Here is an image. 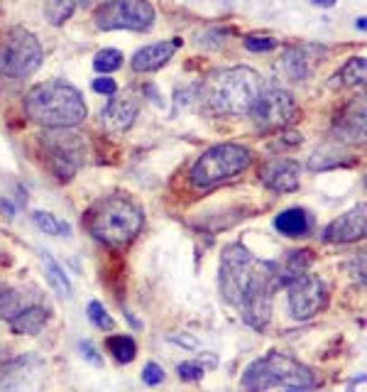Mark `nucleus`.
<instances>
[{
  "label": "nucleus",
  "mask_w": 367,
  "mask_h": 392,
  "mask_svg": "<svg viewBox=\"0 0 367 392\" xmlns=\"http://www.w3.org/2000/svg\"><path fill=\"white\" fill-rule=\"evenodd\" d=\"M93 91L103 93V96H115V93H118V84H115V79H110V76H101V79L93 81Z\"/></svg>",
  "instance_id": "nucleus-34"
},
{
  "label": "nucleus",
  "mask_w": 367,
  "mask_h": 392,
  "mask_svg": "<svg viewBox=\"0 0 367 392\" xmlns=\"http://www.w3.org/2000/svg\"><path fill=\"white\" fill-rule=\"evenodd\" d=\"M98 30L147 32L154 25V8L147 0H108L93 15Z\"/></svg>",
  "instance_id": "nucleus-10"
},
{
  "label": "nucleus",
  "mask_w": 367,
  "mask_h": 392,
  "mask_svg": "<svg viewBox=\"0 0 367 392\" xmlns=\"http://www.w3.org/2000/svg\"><path fill=\"white\" fill-rule=\"evenodd\" d=\"M365 74H367L365 57H350L348 62L341 66V71L333 76V86H348V88L363 86Z\"/></svg>",
  "instance_id": "nucleus-23"
},
{
  "label": "nucleus",
  "mask_w": 367,
  "mask_h": 392,
  "mask_svg": "<svg viewBox=\"0 0 367 392\" xmlns=\"http://www.w3.org/2000/svg\"><path fill=\"white\" fill-rule=\"evenodd\" d=\"M52 319V309H49L44 302H37V304H30L27 309H22L15 319H10V329L13 334L18 336H37L40 331H44V327Z\"/></svg>",
  "instance_id": "nucleus-19"
},
{
  "label": "nucleus",
  "mask_w": 367,
  "mask_h": 392,
  "mask_svg": "<svg viewBox=\"0 0 367 392\" xmlns=\"http://www.w3.org/2000/svg\"><path fill=\"white\" fill-rule=\"evenodd\" d=\"M122 59H125V57H122L120 49H113V47L101 49V52L93 57V69H96L101 76H108V74H113V71L120 69Z\"/></svg>",
  "instance_id": "nucleus-28"
},
{
  "label": "nucleus",
  "mask_w": 367,
  "mask_h": 392,
  "mask_svg": "<svg viewBox=\"0 0 367 392\" xmlns=\"http://www.w3.org/2000/svg\"><path fill=\"white\" fill-rule=\"evenodd\" d=\"M260 270V260L240 243L225 245L220 253V267H218V285L220 295L228 304L240 307L245 292L250 290L255 275Z\"/></svg>",
  "instance_id": "nucleus-8"
},
{
  "label": "nucleus",
  "mask_w": 367,
  "mask_h": 392,
  "mask_svg": "<svg viewBox=\"0 0 367 392\" xmlns=\"http://www.w3.org/2000/svg\"><path fill=\"white\" fill-rule=\"evenodd\" d=\"M86 231L103 245H127L140 235L144 211L137 201L125 194H110L93 203L83 216Z\"/></svg>",
  "instance_id": "nucleus-3"
},
{
  "label": "nucleus",
  "mask_w": 367,
  "mask_h": 392,
  "mask_svg": "<svg viewBox=\"0 0 367 392\" xmlns=\"http://www.w3.org/2000/svg\"><path fill=\"white\" fill-rule=\"evenodd\" d=\"M275 228L280 231L282 235H287V238H304L311 231L309 211H304V208L299 206L287 208V211H282L280 216L275 218Z\"/></svg>",
  "instance_id": "nucleus-21"
},
{
  "label": "nucleus",
  "mask_w": 367,
  "mask_h": 392,
  "mask_svg": "<svg viewBox=\"0 0 367 392\" xmlns=\"http://www.w3.org/2000/svg\"><path fill=\"white\" fill-rule=\"evenodd\" d=\"M367 233V206L358 203L355 208H350L348 213L338 216L333 223L326 226L324 240L326 243H358L363 240Z\"/></svg>",
  "instance_id": "nucleus-16"
},
{
  "label": "nucleus",
  "mask_w": 367,
  "mask_h": 392,
  "mask_svg": "<svg viewBox=\"0 0 367 392\" xmlns=\"http://www.w3.org/2000/svg\"><path fill=\"white\" fill-rule=\"evenodd\" d=\"M25 113L44 128H76L86 120L88 108L79 88L52 79L35 84L25 93Z\"/></svg>",
  "instance_id": "nucleus-2"
},
{
  "label": "nucleus",
  "mask_w": 367,
  "mask_h": 392,
  "mask_svg": "<svg viewBox=\"0 0 367 392\" xmlns=\"http://www.w3.org/2000/svg\"><path fill=\"white\" fill-rule=\"evenodd\" d=\"M250 164H252V152L248 147L238 145V142H220V145L208 147L193 162L188 179L196 189H211L220 181L243 174Z\"/></svg>",
  "instance_id": "nucleus-6"
},
{
  "label": "nucleus",
  "mask_w": 367,
  "mask_h": 392,
  "mask_svg": "<svg viewBox=\"0 0 367 392\" xmlns=\"http://www.w3.org/2000/svg\"><path fill=\"white\" fill-rule=\"evenodd\" d=\"M0 363H3V358H0Z\"/></svg>",
  "instance_id": "nucleus-38"
},
{
  "label": "nucleus",
  "mask_w": 367,
  "mask_h": 392,
  "mask_svg": "<svg viewBox=\"0 0 367 392\" xmlns=\"http://www.w3.org/2000/svg\"><path fill=\"white\" fill-rule=\"evenodd\" d=\"M328 307V287L319 275H302L287 285V309L292 319L309 322Z\"/></svg>",
  "instance_id": "nucleus-11"
},
{
  "label": "nucleus",
  "mask_w": 367,
  "mask_h": 392,
  "mask_svg": "<svg viewBox=\"0 0 367 392\" xmlns=\"http://www.w3.org/2000/svg\"><path fill=\"white\" fill-rule=\"evenodd\" d=\"M324 57L326 49L319 44H294L284 52L280 69L289 81H306L316 71V66L324 62Z\"/></svg>",
  "instance_id": "nucleus-13"
},
{
  "label": "nucleus",
  "mask_w": 367,
  "mask_h": 392,
  "mask_svg": "<svg viewBox=\"0 0 367 392\" xmlns=\"http://www.w3.org/2000/svg\"><path fill=\"white\" fill-rule=\"evenodd\" d=\"M164 378H166V373H164V368L159 366V363L149 361L147 366L142 368V383L149 385V388H157V385H162Z\"/></svg>",
  "instance_id": "nucleus-31"
},
{
  "label": "nucleus",
  "mask_w": 367,
  "mask_h": 392,
  "mask_svg": "<svg viewBox=\"0 0 367 392\" xmlns=\"http://www.w3.org/2000/svg\"><path fill=\"white\" fill-rule=\"evenodd\" d=\"M179 47H181L179 37L147 44V47H142L135 52V57H132V69H135L137 74H152V71H159L162 66H166L171 59H174V54L179 52Z\"/></svg>",
  "instance_id": "nucleus-17"
},
{
  "label": "nucleus",
  "mask_w": 367,
  "mask_h": 392,
  "mask_svg": "<svg viewBox=\"0 0 367 392\" xmlns=\"http://www.w3.org/2000/svg\"><path fill=\"white\" fill-rule=\"evenodd\" d=\"M137 113H140V98H135V93L125 91L122 96L115 93L101 110V125L108 132H125L135 123Z\"/></svg>",
  "instance_id": "nucleus-15"
},
{
  "label": "nucleus",
  "mask_w": 367,
  "mask_h": 392,
  "mask_svg": "<svg viewBox=\"0 0 367 392\" xmlns=\"http://www.w3.org/2000/svg\"><path fill=\"white\" fill-rule=\"evenodd\" d=\"M105 349H108V353H113V358L118 363H132L137 356V344L132 336L127 334H115L110 336L108 341H105Z\"/></svg>",
  "instance_id": "nucleus-24"
},
{
  "label": "nucleus",
  "mask_w": 367,
  "mask_h": 392,
  "mask_svg": "<svg viewBox=\"0 0 367 392\" xmlns=\"http://www.w3.org/2000/svg\"><path fill=\"white\" fill-rule=\"evenodd\" d=\"M277 42L275 37H265V35H250L245 37V47L250 49V52H272V49H277Z\"/></svg>",
  "instance_id": "nucleus-32"
},
{
  "label": "nucleus",
  "mask_w": 367,
  "mask_h": 392,
  "mask_svg": "<svg viewBox=\"0 0 367 392\" xmlns=\"http://www.w3.org/2000/svg\"><path fill=\"white\" fill-rule=\"evenodd\" d=\"M32 223H35L44 235H64V238L71 235V226L49 211H35L32 213Z\"/></svg>",
  "instance_id": "nucleus-25"
},
{
  "label": "nucleus",
  "mask_w": 367,
  "mask_h": 392,
  "mask_svg": "<svg viewBox=\"0 0 367 392\" xmlns=\"http://www.w3.org/2000/svg\"><path fill=\"white\" fill-rule=\"evenodd\" d=\"M42 265H44V275H47L49 287H52L59 297H66V300H69V297L74 295V287H71V280H69V275L64 272V267H61V265L52 258V253H47V250L42 253Z\"/></svg>",
  "instance_id": "nucleus-22"
},
{
  "label": "nucleus",
  "mask_w": 367,
  "mask_h": 392,
  "mask_svg": "<svg viewBox=\"0 0 367 392\" xmlns=\"http://www.w3.org/2000/svg\"><path fill=\"white\" fill-rule=\"evenodd\" d=\"M37 302H42L37 292L35 295H27L22 287L0 282V319H5V322L15 319L22 309H27L30 304H37Z\"/></svg>",
  "instance_id": "nucleus-20"
},
{
  "label": "nucleus",
  "mask_w": 367,
  "mask_h": 392,
  "mask_svg": "<svg viewBox=\"0 0 367 392\" xmlns=\"http://www.w3.org/2000/svg\"><path fill=\"white\" fill-rule=\"evenodd\" d=\"M316 388V378L304 363L280 351H270L267 356L252 361L245 368L240 388L245 392H267L272 388Z\"/></svg>",
  "instance_id": "nucleus-4"
},
{
  "label": "nucleus",
  "mask_w": 367,
  "mask_h": 392,
  "mask_svg": "<svg viewBox=\"0 0 367 392\" xmlns=\"http://www.w3.org/2000/svg\"><path fill=\"white\" fill-rule=\"evenodd\" d=\"M42 64V44L25 27H8L0 32V76L25 79Z\"/></svg>",
  "instance_id": "nucleus-7"
},
{
  "label": "nucleus",
  "mask_w": 367,
  "mask_h": 392,
  "mask_svg": "<svg viewBox=\"0 0 367 392\" xmlns=\"http://www.w3.org/2000/svg\"><path fill=\"white\" fill-rule=\"evenodd\" d=\"M42 162L59 181H71L86 164L88 145L74 128H47L37 137Z\"/></svg>",
  "instance_id": "nucleus-5"
},
{
  "label": "nucleus",
  "mask_w": 367,
  "mask_h": 392,
  "mask_svg": "<svg viewBox=\"0 0 367 392\" xmlns=\"http://www.w3.org/2000/svg\"><path fill=\"white\" fill-rule=\"evenodd\" d=\"M348 157V154H341V150H336V147H324V150H319L311 157L309 167L314 169H333V167H346V164H353V159H343Z\"/></svg>",
  "instance_id": "nucleus-26"
},
{
  "label": "nucleus",
  "mask_w": 367,
  "mask_h": 392,
  "mask_svg": "<svg viewBox=\"0 0 367 392\" xmlns=\"http://www.w3.org/2000/svg\"><path fill=\"white\" fill-rule=\"evenodd\" d=\"M203 366L196 361H184L176 366V375H179L181 380H186V383H196V380L203 378Z\"/></svg>",
  "instance_id": "nucleus-30"
},
{
  "label": "nucleus",
  "mask_w": 367,
  "mask_h": 392,
  "mask_svg": "<svg viewBox=\"0 0 367 392\" xmlns=\"http://www.w3.org/2000/svg\"><path fill=\"white\" fill-rule=\"evenodd\" d=\"M260 179L267 189L277 191V194H292L302 184V167L297 159L289 157H275L262 164L260 169Z\"/></svg>",
  "instance_id": "nucleus-14"
},
{
  "label": "nucleus",
  "mask_w": 367,
  "mask_h": 392,
  "mask_svg": "<svg viewBox=\"0 0 367 392\" xmlns=\"http://www.w3.org/2000/svg\"><path fill=\"white\" fill-rule=\"evenodd\" d=\"M316 5H321V8H331V5H336L338 0H314Z\"/></svg>",
  "instance_id": "nucleus-35"
},
{
  "label": "nucleus",
  "mask_w": 367,
  "mask_h": 392,
  "mask_svg": "<svg viewBox=\"0 0 367 392\" xmlns=\"http://www.w3.org/2000/svg\"><path fill=\"white\" fill-rule=\"evenodd\" d=\"M88 319H91V324L96 329H101V331H113L115 329V319L108 314V309H105L101 302H91L88 304Z\"/></svg>",
  "instance_id": "nucleus-29"
},
{
  "label": "nucleus",
  "mask_w": 367,
  "mask_h": 392,
  "mask_svg": "<svg viewBox=\"0 0 367 392\" xmlns=\"http://www.w3.org/2000/svg\"><path fill=\"white\" fill-rule=\"evenodd\" d=\"M333 132L338 142H363L365 140V101L348 103L333 120Z\"/></svg>",
  "instance_id": "nucleus-18"
},
{
  "label": "nucleus",
  "mask_w": 367,
  "mask_h": 392,
  "mask_svg": "<svg viewBox=\"0 0 367 392\" xmlns=\"http://www.w3.org/2000/svg\"><path fill=\"white\" fill-rule=\"evenodd\" d=\"M284 392H314V388H287Z\"/></svg>",
  "instance_id": "nucleus-36"
},
{
  "label": "nucleus",
  "mask_w": 367,
  "mask_h": 392,
  "mask_svg": "<svg viewBox=\"0 0 367 392\" xmlns=\"http://www.w3.org/2000/svg\"><path fill=\"white\" fill-rule=\"evenodd\" d=\"M260 74L250 66H228L208 74L198 86V103L213 115H248L257 98Z\"/></svg>",
  "instance_id": "nucleus-1"
},
{
  "label": "nucleus",
  "mask_w": 367,
  "mask_h": 392,
  "mask_svg": "<svg viewBox=\"0 0 367 392\" xmlns=\"http://www.w3.org/2000/svg\"><path fill=\"white\" fill-rule=\"evenodd\" d=\"M40 378V361L20 356L0 363V392H35Z\"/></svg>",
  "instance_id": "nucleus-12"
},
{
  "label": "nucleus",
  "mask_w": 367,
  "mask_h": 392,
  "mask_svg": "<svg viewBox=\"0 0 367 392\" xmlns=\"http://www.w3.org/2000/svg\"><path fill=\"white\" fill-rule=\"evenodd\" d=\"M355 27H358L360 32H365V27H367V25H365V18H358V22H355Z\"/></svg>",
  "instance_id": "nucleus-37"
},
{
  "label": "nucleus",
  "mask_w": 367,
  "mask_h": 392,
  "mask_svg": "<svg viewBox=\"0 0 367 392\" xmlns=\"http://www.w3.org/2000/svg\"><path fill=\"white\" fill-rule=\"evenodd\" d=\"M250 115H252L255 128H260L262 132L284 130L287 125H292L299 118V106L287 88L267 84L260 88L257 98L250 108Z\"/></svg>",
  "instance_id": "nucleus-9"
},
{
  "label": "nucleus",
  "mask_w": 367,
  "mask_h": 392,
  "mask_svg": "<svg viewBox=\"0 0 367 392\" xmlns=\"http://www.w3.org/2000/svg\"><path fill=\"white\" fill-rule=\"evenodd\" d=\"M79 351H81V356L86 358L91 366H96V368H101L103 366V356L98 353V349L93 346V341H88V339H83L81 344H79Z\"/></svg>",
  "instance_id": "nucleus-33"
},
{
  "label": "nucleus",
  "mask_w": 367,
  "mask_h": 392,
  "mask_svg": "<svg viewBox=\"0 0 367 392\" xmlns=\"http://www.w3.org/2000/svg\"><path fill=\"white\" fill-rule=\"evenodd\" d=\"M42 5L44 15L52 25H64L76 10V0H42Z\"/></svg>",
  "instance_id": "nucleus-27"
}]
</instances>
